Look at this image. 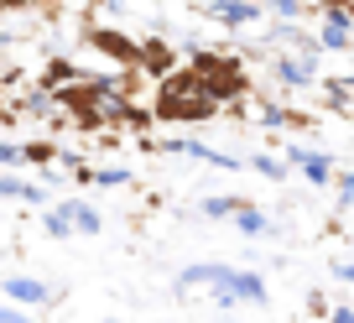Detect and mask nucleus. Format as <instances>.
I'll return each mask as SVG.
<instances>
[{"mask_svg":"<svg viewBox=\"0 0 354 323\" xmlns=\"http://www.w3.org/2000/svg\"><path fill=\"white\" fill-rule=\"evenodd\" d=\"M214 110H219V104L203 94V78L198 73L167 78L162 94H156V115H162V120H209Z\"/></svg>","mask_w":354,"mask_h":323,"instance_id":"nucleus-1","label":"nucleus"},{"mask_svg":"<svg viewBox=\"0 0 354 323\" xmlns=\"http://www.w3.org/2000/svg\"><path fill=\"white\" fill-rule=\"evenodd\" d=\"M287 167H297L313 188H328V183H333V156L308 151V146H287Z\"/></svg>","mask_w":354,"mask_h":323,"instance_id":"nucleus-2","label":"nucleus"},{"mask_svg":"<svg viewBox=\"0 0 354 323\" xmlns=\"http://www.w3.org/2000/svg\"><path fill=\"white\" fill-rule=\"evenodd\" d=\"M203 11H209L219 26H255L266 16V6H261V0H209Z\"/></svg>","mask_w":354,"mask_h":323,"instance_id":"nucleus-3","label":"nucleus"},{"mask_svg":"<svg viewBox=\"0 0 354 323\" xmlns=\"http://www.w3.org/2000/svg\"><path fill=\"white\" fill-rule=\"evenodd\" d=\"M151 151H177V156H193V162H209V167H224V172H234L240 167V156H230V151H214V146H203V141H162V146H151Z\"/></svg>","mask_w":354,"mask_h":323,"instance_id":"nucleus-4","label":"nucleus"},{"mask_svg":"<svg viewBox=\"0 0 354 323\" xmlns=\"http://www.w3.org/2000/svg\"><path fill=\"white\" fill-rule=\"evenodd\" d=\"M271 68H277V78L287 84V89H308L313 78H318V53H302V57H287V53H281Z\"/></svg>","mask_w":354,"mask_h":323,"instance_id":"nucleus-5","label":"nucleus"},{"mask_svg":"<svg viewBox=\"0 0 354 323\" xmlns=\"http://www.w3.org/2000/svg\"><path fill=\"white\" fill-rule=\"evenodd\" d=\"M0 287H6V297H11V302H21V308H42V302H53V287L37 282V277H6Z\"/></svg>","mask_w":354,"mask_h":323,"instance_id":"nucleus-6","label":"nucleus"},{"mask_svg":"<svg viewBox=\"0 0 354 323\" xmlns=\"http://www.w3.org/2000/svg\"><path fill=\"white\" fill-rule=\"evenodd\" d=\"M88 42L100 47L104 57H115V63H136V57H141V42H131V37H120V32H88Z\"/></svg>","mask_w":354,"mask_h":323,"instance_id":"nucleus-7","label":"nucleus"},{"mask_svg":"<svg viewBox=\"0 0 354 323\" xmlns=\"http://www.w3.org/2000/svg\"><path fill=\"white\" fill-rule=\"evenodd\" d=\"M136 68H146V73H172L177 57H172V47H167L162 37H151V42H141V57H136Z\"/></svg>","mask_w":354,"mask_h":323,"instance_id":"nucleus-8","label":"nucleus"},{"mask_svg":"<svg viewBox=\"0 0 354 323\" xmlns=\"http://www.w3.org/2000/svg\"><path fill=\"white\" fill-rule=\"evenodd\" d=\"M57 209L68 214V224H73L78 234H100V230H104V214L88 209V203H73V199H68V203H57Z\"/></svg>","mask_w":354,"mask_h":323,"instance_id":"nucleus-9","label":"nucleus"},{"mask_svg":"<svg viewBox=\"0 0 354 323\" xmlns=\"http://www.w3.org/2000/svg\"><path fill=\"white\" fill-rule=\"evenodd\" d=\"M230 266H219V261H203V266H188L183 277H177V292H193V287H214V282L224 277Z\"/></svg>","mask_w":354,"mask_h":323,"instance_id":"nucleus-10","label":"nucleus"},{"mask_svg":"<svg viewBox=\"0 0 354 323\" xmlns=\"http://www.w3.org/2000/svg\"><path fill=\"white\" fill-rule=\"evenodd\" d=\"M234 297H240V302H255V308H261V302H266V277H261V271H240V266H234Z\"/></svg>","mask_w":354,"mask_h":323,"instance_id":"nucleus-11","label":"nucleus"},{"mask_svg":"<svg viewBox=\"0 0 354 323\" xmlns=\"http://www.w3.org/2000/svg\"><path fill=\"white\" fill-rule=\"evenodd\" d=\"M318 47H323V53H349V47H354V26L323 21V26H318Z\"/></svg>","mask_w":354,"mask_h":323,"instance_id":"nucleus-12","label":"nucleus"},{"mask_svg":"<svg viewBox=\"0 0 354 323\" xmlns=\"http://www.w3.org/2000/svg\"><path fill=\"white\" fill-rule=\"evenodd\" d=\"M234 224H240V234H271V219H266L261 209H255V203H240V209H234Z\"/></svg>","mask_w":354,"mask_h":323,"instance_id":"nucleus-13","label":"nucleus"},{"mask_svg":"<svg viewBox=\"0 0 354 323\" xmlns=\"http://www.w3.org/2000/svg\"><path fill=\"white\" fill-rule=\"evenodd\" d=\"M323 100H328V110L354 115V89H349V78H333V84H323Z\"/></svg>","mask_w":354,"mask_h":323,"instance_id":"nucleus-14","label":"nucleus"},{"mask_svg":"<svg viewBox=\"0 0 354 323\" xmlns=\"http://www.w3.org/2000/svg\"><path fill=\"white\" fill-rule=\"evenodd\" d=\"M234 209H240V199H230V193H214V199H203V203H198L203 219H230Z\"/></svg>","mask_w":354,"mask_h":323,"instance_id":"nucleus-15","label":"nucleus"},{"mask_svg":"<svg viewBox=\"0 0 354 323\" xmlns=\"http://www.w3.org/2000/svg\"><path fill=\"white\" fill-rule=\"evenodd\" d=\"M250 167L261 172V178H277V183L292 172V167H287V156H266V151H255V156H250Z\"/></svg>","mask_w":354,"mask_h":323,"instance_id":"nucleus-16","label":"nucleus"},{"mask_svg":"<svg viewBox=\"0 0 354 323\" xmlns=\"http://www.w3.org/2000/svg\"><path fill=\"white\" fill-rule=\"evenodd\" d=\"M323 21H333V26H354V0H323Z\"/></svg>","mask_w":354,"mask_h":323,"instance_id":"nucleus-17","label":"nucleus"},{"mask_svg":"<svg viewBox=\"0 0 354 323\" xmlns=\"http://www.w3.org/2000/svg\"><path fill=\"white\" fill-rule=\"evenodd\" d=\"M266 11H277L281 21H302V16H308V6H302V0H261Z\"/></svg>","mask_w":354,"mask_h":323,"instance_id":"nucleus-18","label":"nucleus"},{"mask_svg":"<svg viewBox=\"0 0 354 323\" xmlns=\"http://www.w3.org/2000/svg\"><path fill=\"white\" fill-rule=\"evenodd\" d=\"M42 230L53 234V240H68V234H73V224H68L63 209H47V214H42Z\"/></svg>","mask_w":354,"mask_h":323,"instance_id":"nucleus-19","label":"nucleus"},{"mask_svg":"<svg viewBox=\"0 0 354 323\" xmlns=\"http://www.w3.org/2000/svg\"><path fill=\"white\" fill-rule=\"evenodd\" d=\"M261 125H302V115L281 110V104H261Z\"/></svg>","mask_w":354,"mask_h":323,"instance_id":"nucleus-20","label":"nucleus"},{"mask_svg":"<svg viewBox=\"0 0 354 323\" xmlns=\"http://www.w3.org/2000/svg\"><path fill=\"white\" fill-rule=\"evenodd\" d=\"M73 63H68V57H53V68H47V89H57V84H73Z\"/></svg>","mask_w":354,"mask_h":323,"instance_id":"nucleus-21","label":"nucleus"},{"mask_svg":"<svg viewBox=\"0 0 354 323\" xmlns=\"http://www.w3.org/2000/svg\"><path fill=\"white\" fill-rule=\"evenodd\" d=\"M333 183H339V214L354 203V172H333Z\"/></svg>","mask_w":354,"mask_h":323,"instance_id":"nucleus-22","label":"nucleus"},{"mask_svg":"<svg viewBox=\"0 0 354 323\" xmlns=\"http://www.w3.org/2000/svg\"><path fill=\"white\" fill-rule=\"evenodd\" d=\"M53 141H26V162H37V167H42V162H53Z\"/></svg>","mask_w":354,"mask_h":323,"instance_id":"nucleus-23","label":"nucleus"},{"mask_svg":"<svg viewBox=\"0 0 354 323\" xmlns=\"http://www.w3.org/2000/svg\"><path fill=\"white\" fill-rule=\"evenodd\" d=\"M26 162V146H11V141H0V167H21Z\"/></svg>","mask_w":354,"mask_h":323,"instance_id":"nucleus-24","label":"nucleus"},{"mask_svg":"<svg viewBox=\"0 0 354 323\" xmlns=\"http://www.w3.org/2000/svg\"><path fill=\"white\" fill-rule=\"evenodd\" d=\"M0 323H32L21 308H11V302H0Z\"/></svg>","mask_w":354,"mask_h":323,"instance_id":"nucleus-25","label":"nucleus"},{"mask_svg":"<svg viewBox=\"0 0 354 323\" xmlns=\"http://www.w3.org/2000/svg\"><path fill=\"white\" fill-rule=\"evenodd\" d=\"M308 313H313V318H328V297H323V292H313V297H308Z\"/></svg>","mask_w":354,"mask_h":323,"instance_id":"nucleus-26","label":"nucleus"},{"mask_svg":"<svg viewBox=\"0 0 354 323\" xmlns=\"http://www.w3.org/2000/svg\"><path fill=\"white\" fill-rule=\"evenodd\" d=\"M333 277H339V282H349V287H354V261H333Z\"/></svg>","mask_w":354,"mask_h":323,"instance_id":"nucleus-27","label":"nucleus"},{"mask_svg":"<svg viewBox=\"0 0 354 323\" xmlns=\"http://www.w3.org/2000/svg\"><path fill=\"white\" fill-rule=\"evenodd\" d=\"M328 323H354V308H344V302H339V308H328Z\"/></svg>","mask_w":354,"mask_h":323,"instance_id":"nucleus-28","label":"nucleus"},{"mask_svg":"<svg viewBox=\"0 0 354 323\" xmlns=\"http://www.w3.org/2000/svg\"><path fill=\"white\" fill-rule=\"evenodd\" d=\"M16 6H32V0H0V11H16Z\"/></svg>","mask_w":354,"mask_h":323,"instance_id":"nucleus-29","label":"nucleus"},{"mask_svg":"<svg viewBox=\"0 0 354 323\" xmlns=\"http://www.w3.org/2000/svg\"><path fill=\"white\" fill-rule=\"evenodd\" d=\"M6 42H11V37H6V32H0V47H6Z\"/></svg>","mask_w":354,"mask_h":323,"instance_id":"nucleus-30","label":"nucleus"},{"mask_svg":"<svg viewBox=\"0 0 354 323\" xmlns=\"http://www.w3.org/2000/svg\"><path fill=\"white\" fill-rule=\"evenodd\" d=\"M104 323H115V318H104Z\"/></svg>","mask_w":354,"mask_h":323,"instance_id":"nucleus-31","label":"nucleus"}]
</instances>
